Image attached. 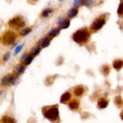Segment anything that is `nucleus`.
<instances>
[{"label":"nucleus","instance_id":"nucleus-10","mask_svg":"<svg viewBox=\"0 0 123 123\" xmlns=\"http://www.w3.org/2000/svg\"><path fill=\"white\" fill-rule=\"evenodd\" d=\"M50 40H51V39L47 37L41 38L37 42V46L39 47L40 48H41L42 49H44V48H46L49 46L50 43Z\"/></svg>","mask_w":123,"mask_h":123},{"label":"nucleus","instance_id":"nucleus-30","mask_svg":"<svg viewBox=\"0 0 123 123\" xmlns=\"http://www.w3.org/2000/svg\"><path fill=\"white\" fill-rule=\"evenodd\" d=\"M120 116H121V118H122V120H123V111H122V112L121 113V115Z\"/></svg>","mask_w":123,"mask_h":123},{"label":"nucleus","instance_id":"nucleus-7","mask_svg":"<svg viewBox=\"0 0 123 123\" xmlns=\"http://www.w3.org/2000/svg\"><path fill=\"white\" fill-rule=\"evenodd\" d=\"M25 66L20 63L16 65L13 69V75L16 77H18L24 73L25 70Z\"/></svg>","mask_w":123,"mask_h":123},{"label":"nucleus","instance_id":"nucleus-23","mask_svg":"<svg viewBox=\"0 0 123 123\" xmlns=\"http://www.w3.org/2000/svg\"><path fill=\"white\" fill-rule=\"evenodd\" d=\"M117 13L119 16H123V0H121L120 5H119L118 8Z\"/></svg>","mask_w":123,"mask_h":123},{"label":"nucleus","instance_id":"nucleus-22","mask_svg":"<svg viewBox=\"0 0 123 123\" xmlns=\"http://www.w3.org/2000/svg\"><path fill=\"white\" fill-rule=\"evenodd\" d=\"M31 31H32V30L30 28H26L24 29V30L20 31V34L22 36H25L28 34H30L31 32Z\"/></svg>","mask_w":123,"mask_h":123},{"label":"nucleus","instance_id":"nucleus-1","mask_svg":"<svg viewBox=\"0 0 123 123\" xmlns=\"http://www.w3.org/2000/svg\"><path fill=\"white\" fill-rule=\"evenodd\" d=\"M42 112L44 117L52 122H56L60 120L58 106L54 105L44 107L42 109Z\"/></svg>","mask_w":123,"mask_h":123},{"label":"nucleus","instance_id":"nucleus-17","mask_svg":"<svg viewBox=\"0 0 123 123\" xmlns=\"http://www.w3.org/2000/svg\"><path fill=\"white\" fill-rule=\"evenodd\" d=\"M0 123H16L13 118L8 116H3L1 118Z\"/></svg>","mask_w":123,"mask_h":123},{"label":"nucleus","instance_id":"nucleus-26","mask_svg":"<svg viewBox=\"0 0 123 123\" xmlns=\"http://www.w3.org/2000/svg\"><path fill=\"white\" fill-rule=\"evenodd\" d=\"M115 102L116 103V105H117L118 106H122L123 105V100H122V98H121V97L120 96H118L115 98Z\"/></svg>","mask_w":123,"mask_h":123},{"label":"nucleus","instance_id":"nucleus-19","mask_svg":"<svg viewBox=\"0 0 123 123\" xmlns=\"http://www.w3.org/2000/svg\"><path fill=\"white\" fill-rule=\"evenodd\" d=\"M113 66L117 70H120L123 67V61L122 60H116L113 63Z\"/></svg>","mask_w":123,"mask_h":123},{"label":"nucleus","instance_id":"nucleus-6","mask_svg":"<svg viewBox=\"0 0 123 123\" xmlns=\"http://www.w3.org/2000/svg\"><path fill=\"white\" fill-rule=\"evenodd\" d=\"M57 24L60 30H64L69 27L70 25V21L69 19H66L63 17H60L58 19Z\"/></svg>","mask_w":123,"mask_h":123},{"label":"nucleus","instance_id":"nucleus-5","mask_svg":"<svg viewBox=\"0 0 123 123\" xmlns=\"http://www.w3.org/2000/svg\"><path fill=\"white\" fill-rule=\"evenodd\" d=\"M106 24V20L105 18L100 16L99 18H97L94 20V21L92 22V25H91V30L93 32H96V31H98L100 30Z\"/></svg>","mask_w":123,"mask_h":123},{"label":"nucleus","instance_id":"nucleus-27","mask_svg":"<svg viewBox=\"0 0 123 123\" xmlns=\"http://www.w3.org/2000/svg\"><path fill=\"white\" fill-rule=\"evenodd\" d=\"M109 71H110V69H109L108 66H103V68H102V72L105 75H108L109 73Z\"/></svg>","mask_w":123,"mask_h":123},{"label":"nucleus","instance_id":"nucleus-12","mask_svg":"<svg viewBox=\"0 0 123 123\" xmlns=\"http://www.w3.org/2000/svg\"><path fill=\"white\" fill-rule=\"evenodd\" d=\"M78 14V8L76 7H72L70 8L67 12V17L68 19H71L75 18Z\"/></svg>","mask_w":123,"mask_h":123},{"label":"nucleus","instance_id":"nucleus-8","mask_svg":"<svg viewBox=\"0 0 123 123\" xmlns=\"http://www.w3.org/2000/svg\"><path fill=\"white\" fill-rule=\"evenodd\" d=\"M34 59V56L31 55L30 53H25L22 55L20 59V61L22 64L28 66L32 62Z\"/></svg>","mask_w":123,"mask_h":123},{"label":"nucleus","instance_id":"nucleus-16","mask_svg":"<svg viewBox=\"0 0 123 123\" xmlns=\"http://www.w3.org/2000/svg\"><path fill=\"white\" fill-rule=\"evenodd\" d=\"M41 50H42V49L40 48L39 47L37 46H34L30 49V54H31V55H32L33 56H37L38 54L40 53Z\"/></svg>","mask_w":123,"mask_h":123},{"label":"nucleus","instance_id":"nucleus-20","mask_svg":"<svg viewBox=\"0 0 123 123\" xmlns=\"http://www.w3.org/2000/svg\"><path fill=\"white\" fill-rule=\"evenodd\" d=\"M53 13V9L51 8H47L42 12V16L43 18H48Z\"/></svg>","mask_w":123,"mask_h":123},{"label":"nucleus","instance_id":"nucleus-25","mask_svg":"<svg viewBox=\"0 0 123 123\" xmlns=\"http://www.w3.org/2000/svg\"><path fill=\"white\" fill-rule=\"evenodd\" d=\"M82 4L83 0H74L73 1V6L76 8H78L80 6H82Z\"/></svg>","mask_w":123,"mask_h":123},{"label":"nucleus","instance_id":"nucleus-32","mask_svg":"<svg viewBox=\"0 0 123 123\" xmlns=\"http://www.w3.org/2000/svg\"><path fill=\"white\" fill-rule=\"evenodd\" d=\"M31 1H33V2H37V1H38V0H31Z\"/></svg>","mask_w":123,"mask_h":123},{"label":"nucleus","instance_id":"nucleus-14","mask_svg":"<svg viewBox=\"0 0 123 123\" xmlns=\"http://www.w3.org/2000/svg\"><path fill=\"white\" fill-rule=\"evenodd\" d=\"M109 104V102L105 98H100L98 101L97 105L100 109H105L106 108Z\"/></svg>","mask_w":123,"mask_h":123},{"label":"nucleus","instance_id":"nucleus-29","mask_svg":"<svg viewBox=\"0 0 123 123\" xmlns=\"http://www.w3.org/2000/svg\"><path fill=\"white\" fill-rule=\"evenodd\" d=\"M18 77H16L14 76L13 78V79H12V84H11V85H15L16 84L18 83Z\"/></svg>","mask_w":123,"mask_h":123},{"label":"nucleus","instance_id":"nucleus-31","mask_svg":"<svg viewBox=\"0 0 123 123\" xmlns=\"http://www.w3.org/2000/svg\"><path fill=\"white\" fill-rule=\"evenodd\" d=\"M2 94V91L1 90H0V96Z\"/></svg>","mask_w":123,"mask_h":123},{"label":"nucleus","instance_id":"nucleus-18","mask_svg":"<svg viewBox=\"0 0 123 123\" xmlns=\"http://www.w3.org/2000/svg\"><path fill=\"white\" fill-rule=\"evenodd\" d=\"M68 106H69V108L71 109H72V110H77L79 108V103L77 100H73L71 101L70 102L69 104H68Z\"/></svg>","mask_w":123,"mask_h":123},{"label":"nucleus","instance_id":"nucleus-34","mask_svg":"<svg viewBox=\"0 0 123 123\" xmlns=\"http://www.w3.org/2000/svg\"><path fill=\"white\" fill-rule=\"evenodd\" d=\"M0 43H1V38H0Z\"/></svg>","mask_w":123,"mask_h":123},{"label":"nucleus","instance_id":"nucleus-33","mask_svg":"<svg viewBox=\"0 0 123 123\" xmlns=\"http://www.w3.org/2000/svg\"><path fill=\"white\" fill-rule=\"evenodd\" d=\"M59 1H62V0H59Z\"/></svg>","mask_w":123,"mask_h":123},{"label":"nucleus","instance_id":"nucleus-28","mask_svg":"<svg viewBox=\"0 0 123 123\" xmlns=\"http://www.w3.org/2000/svg\"><path fill=\"white\" fill-rule=\"evenodd\" d=\"M10 55H11L10 53L8 52L6 53V54H5L4 55V56H3V60H4V61L5 62H7V61H8V60H9L10 58Z\"/></svg>","mask_w":123,"mask_h":123},{"label":"nucleus","instance_id":"nucleus-11","mask_svg":"<svg viewBox=\"0 0 123 123\" xmlns=\"http://www.w3.org/2000/svg\"><path fill=\"white\" fill-rule=\"evenodd\" d=\"M60 31H61V30L58 27L53 28H52L48 32V34H47V37H48V38H50L52 40L54 37L58 36L60 33Z\"/></svg>","mask_w":123,"mask_h":123},{"label":"nucleus","instance_id":"nucleus-2","mask_svg":"<svg viewBox=\"0 0 123 123\" xmlns=\"http://www.w3.org/2000/svg\"><path fill=\"white\" fill-rule=\"evenodd\" d=\"M90 38V32L86 28L78 30L73 35V40L79 44H85Z\"/></svg>","mask_w":123,"mask_h":123},{"label":"nucleus","instance_id":"nucleus-13","mask_svg":"<svg viewBox=\"0 0 123 123\" xmlns=\"http://www.w3.org/2000/svg\"><path fill=\"white\" fill-rule=\"evenodd\" d=\"M71 98H72V94L69 92H66L61 96V98H60V102L61 103L66 104L69 102Z\"/></svg>","mask_w":123,"mask_h":123},{"label":"nucleus","instance_id":"nucleus-21","mask_svg":"<svg viewBox=\"0 0 123 123\" xmlns=\"http://www.w3.org/2000/svg\"><path fill=\"white\" fill-rule=\"evenodd\" d=\"M94 2L93 0H83L82 6H85V7L90 8L94 6Z\"/></svg>","mask_w":123,"mask_h":123},{"label":"nucleus","instance_id":"nucleus-24","mask_svg":"<svg viewBox=\"0 0 123 123\" xmlns=\"http://www.w3.org/2000/svg\"><path fill=\"white\" fill-rule=\"evenodd\" d=\"M23 48H24V44H20V45L17 46L16 47L15 50H14V55H18V54L21 51L22 49H23Z\"/></svg>","mask_w":123,"mask_h":123},{"label":"nucleus","instance_id":"nucleus-4","mask_svg":"<svg viewBox=\"0 0 123 123\" xmlns=\"http://www.w3.org/2000/svg\"><path fill=\"white\" fill-rule=\"evenodd\" d=\"M8 25L11 28L18 30L25 26V22L22 17L16 16L8 22Z\"/></svg>","mask_w":123,"mask_h":123},{"label":"nucleus","instance_id":"nucleus-15","mask_svg":"<svg viewBox=\"0 0 123 123\" xmlns=\"http://www.w3.org/2000/svg\"><path fill=\"white\" fill-rule=\"evenodd\" d=\"M85 92V89L83 86H78L74 89L73 91V93H74V96H77V97H79V96H82L83 94Z\"/></svg>","mask_w":123,"mask_h":123},{"label":"nucleus","instance_id":"nucleus-9","mask_svg":"<svg viewBox=\"0 0 123 123\" xmlns=\"http://www.w3.org/2000/svg\"><path fill=\"white\" fill-rule=\"evenodd\" d=\"M13 76H14L12 74H7L4 76L1 79V80H0L1 85L3 86H7L8 85H11Z\"/></svg>","mask_w":123,"mask_h":123},{"label":"nucleus","instance_id":"nucleus-3","mask_svg":"<svg viewBox=\"0 0 123 123\" xmlns=\"http://www.w3.org/2000/svg\"><path fill=\"white\" fill-rule=\"evenodd\" d=\"M16 38L17 36L15 32L11 31H7L3 34L1 41L4 45H12L15 43Z\"/></svg>","mask_w":123,"mask_h":123}]
</instances>
